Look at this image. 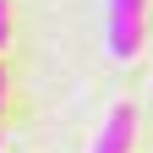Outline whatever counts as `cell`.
Returning <instances> with one entry per match:
<instances>
[{"label": "cell", "mask_w": 153, "mask_h": 153, "mask_svg": "<svg viewBox=\"0 0 153 153\" xmlns=\"http://www.w3.org/2000/svg\"><path fill=\"white\" fill-rule=\"evenodd\" d=\"M148 38V0H104V44L115 60H131Z\"/></svg>", "instance_id": "1"}, {"label": "cell", "mask_w": 153, "mask_h": 153, "mask_svg": "<svg viewBox=\"0 0 153 153\" xmlns=\"http://www.w3.org/2000/svg\"><path fill=\"white\" fill-rule=\"evenodd\" d=\"M11 44V16H6V0H0V49Z\"/></svg>", "instance_id": "3"}, {"label": "cell", "mask_w": 153, "mask_h": 153, "mask_svg": "<svg viewBox=\"0 0 153 153\" xmlns=\"http://www.w3.org/2000/svg\"><path fill=\"white\" fill-rule=\"evenodd\" d=\"M0 109H6V71H0Z\"/></svg>", "instance_id": "4"}, {"label": "cell", "mask_w": 153, "mask_h": 153, "mask_svg": "<svg viewBox=\"0 0 153 153\" xmlns=\"http://www.w3.org/2000/svg\"><path fill=\"white\" fill-rule=\"evenodd\" d=\"M131 137H137V109H131V104H115L104 115V126H99V137H93L88 153H131Z\"/></svg>", "instance_id": "2"}]
</instances>
